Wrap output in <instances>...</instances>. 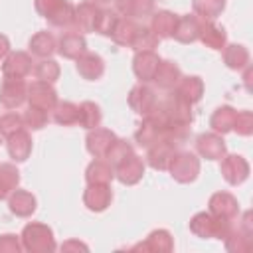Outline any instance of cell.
Returning <instances> with one entry per match:
<instances>
[{
  "instance_id": "cell-26",
  "label": "cell",
  "mask_w": 253,
  "mask_h": 253,
  "mask_svg": "<svg viewBox=\"0 0 253 253\" xmlns=\"http://www.w3.org/2000/svg\"><path fill=\"white\" fill-rule=\"evenodd\" d=\"M152 10H154V0H117V12L130 20L150 16Z\"/></svg>"
},
{
  "instance_id": "cell-3",
  "label": "cell",
  "mask_w": 253,
  "mask_h": 253,
  "mask_svg": "<svg viewBox=\"0 0 253 253\" xmlns=\"http://www.w3.org/2000/svg\"><path fill=\"white\" fill-rule=\"evenodd\" d=\"M168 170H170V176L180 182V184H190L198 178L200 174V158L192 152H174L170 164H168Z\"/></svg>"
},
{
  "instance_id": "cell-11",
  "label": "cell",
  "mask_w": 253,
  "mask_h": 253,
  "mask_svg": "<svg viewBox=\"0 0 253 253\" xmlns=\"http://www.w3.org/2000/svg\"><path fill=\"white\" fill-rule=\"evenodd\" d=\"M156 103H158L156 93H154L148 85H144V83L134 85V87L130 89V93H128V105H130V109H132L136 115L146 117V115L156 107Z\"/></svg>"
},
{
  "instance_id": "cell-44",
  "label": "cell",
  "mask_w": 253,
  "mask_h": 253,
  "mask_svg": "<svg viewBox=\"0 0 253 253\" xmlns=\"http://www.w3.org/2000/svg\"><path fill=\"white\" fill-rule=\"evenodd\" d=\"M22 121H24V126H26V128L40 130V128H43L45 123H47V113L42 111V109H38V107H32V105H30V109L22 115Z\"/></svg>"
},
{
  "instance_id": "cell-12",
  "label": "cell",
  "mask_w": 253,
  "mask_h": 253,
  "mask_svg": "<svg viewBox=\"0 0 253 253\" xmlns=\"http://www.w3.org/2000/svg\"><path fill=\"white\" fill-rule=\"evenodd\" d=\"M176 152V146L166 140V138H158L156 142H152L148 146V152H146V162L150 168L154 170H168V164L172 160Z\"/></svg>"
},
{
  "instance_id": "cell-28",
  "label": "cell",
  "mask_w": 253,
  "mask_h": 253,
  "mask_svg": "<svg viewBox=\"0 0 253 253\" xmlns=\"http://www.w3.org/2000/svg\"><path fill=\"white\" fill-rule=\"evenodd\" d=\"M204 45L211 47V49H223L225 47V30L215 26L213 22H208V20H202V26H200V38Z\"/></svg>"
},
{
  "instance_id": "cell-5",
  "label": "cell",
  "mask_w": 253,
  "mask_h": 253,
  "mask_svg": "<svg viewBox=\"0 0 253 253\" xmlns=\"http://www.w3.org/2000/svg\"><path fill=\"white\" fill-rule=\"evenodd\" d=\"M170 125H190L192 123V105L180 99L176 93L168 95L164 101H158Z\"/></svg>"
},
{
  "instance_id": "cell-27",
  "label": "cell",
  "mask_w": 253,
  "mask_h": 253,
  "mask_svg": "<svg viewBox=\"0 0 253 253\" xmlns=\"http://www.w3.org/2000/svg\"><path fill=\"white\" fill-rule=\"evenodd\" d=\"M176 24H178V16L168 12V10H162V12H156L150 20V30L158 36V40H166V38H172L174 36V30H176Z\"/></svg>"
},
{
  "instance_id": "cell-48",
  "label": "cell",
  "mask_w": 253,
  "mask_h": 253,
  "mask_svg": "<svg viewBox=\"0 0 253 253\" xmlns=\"http://www.w3.org/2000/svg\"><path fill=\"white\" fill-rule=\"evenodd\" d=\"M61 2H63V0H36L34 4H36L38 14H40V16H43V18L47 20V18H49V16H51V14L61 6Z\"/></svg>"
},
{
  "instance_id": "cell-50",
  "label": "cell",
  "mask_w": 253,
  "mask_h": 253,
  "mask_svg": "<svg viewBox=\"0 0 253 253\" xmlns=\"http://www.w3.org/2000/svg\"><path fill=\"white\" fill-rule=\"evenodd\" d=\"M61 249H63V251H67V249H83V251H87V245H83V243H79V241H67V243L61 245Z\"/></svg>"
},
{
  "instance_id": "cell-46",
  "label": "cell",
  "mask_w": 253,
  "mask_h": 253,
  "mask_svg": "<svg viewBox=\"0 0 253 253\" xmlns=\"http://www.w3.org/2000/svg\"><path fill=\"white\" fill-rule=\"evenodd\" d=\"M233 130L241 136H249L253 132V115H251V111H241V113L235 115Z\"/></svg>"
},
{
  "instance_id": "cell-47",
  "label": "cell",
  "mask_w": 253,
  "mask_h": 253,
  "mask_svg": "<svg viewBox=\"0 0 253 253\" xmlns=\"http://www.w3.org/2000/svg\"><path fill=\"white\" fill-rule=\"evenodd\" d=\"M22 243L18 239V235L14 233H6V235H0V253H18L22 251Z\"/></svg>"
},
{
  "instance_id": "cell-4",
  "label": "cell",
  "mask_w": 253,
  "mask_h": 253,
  "mask_svg": "<svg viewBox=\"0 0 253 253\" xmlns=\"http://www.w3.org/2000/svg\"><path fill=\"white\" fill-rule=\"evenodd\" d=\"M28 101V85L24 79L4 77L0 85V105L4 109H18Z\"/></svg>"
},
{
  "instance_id": "cell-10",
  "label": "cell",
  "mask_w": 253,
  "mask_h": 253,
  "mask_svg": "<svg viewBox=\"0 0 253 253\" xmlns=\"http://www.w3.org/2000/svg\"><path fill=\"white\" fill-rule=\"evenodd\" d=\"M115 140H117V136H115L113 130L97 126V128H91V130H89V134H87V138H85V146H87V152H89L91 156H95V158H105Z\"/></svg>"
},
{
  "instance_id": "cell-9",
  "label": "cell",
  "mask_w": 253,
  "mask_h": 253,
  "mask_svg": "<svg viewBox=\"0 0 253 253\" xmlns=\"http://www.w3.org/2000/svg\"><path fill=\"white\" fill-rule=\"evenodd\" d=\"M32 57L26 51H10L2 63V73L10 79H24L32 73Z\"/></svg>"
},
{
  "instance_id": "cell-20",
  "label": "cell",
  "mask_w": 253,
  "mask_h": 253,
  "mask_svg": "<svg viewBox=\"0 0 253 253\" xmlns=\"http://www.w3.org/2000/svg\"><path fill=\"white\" fill-rule=\"evenodd\" d=\"M200 26H202V20L194 14L178 16V24H176L172 38L178 40L180 43H192L200 38Z\"/></svg>"
},
{
  "instance_id": "cell-18",
  "label": "cell",
  "mask_w": 253,
  "mask_h": 253,
  "mask_svg": "<svg viewBox=\"0 0 253 253\" xmlns=\"http://www.w3.org/2000/svg\"><path fill=\"white\" fill-rule=\"evenodd\" d=\"M99 6L93 2H81L79 6H75V14H73V28L75 32L83 34V32H95V22L99 16Z\"/></svg>"
},
{
  "instance_id": "cell-25",
  "label": "cell",
  "mask_w": 253,
  "mask_h": 253,
  "mask_svg": "<svg viewBox=\"0 0 253 253\" xmlns=\"http://www.w3.org/2000/svg\"><path fill=\"white\" fill-rule=\"evenodd\" d=\"M113 178H115V168L109 160L103 158H95L85 170L87 184H111Z\"/></svg>"
},
{
  "instance_id": "cell-38",
  "label": "cell",
  "mask_w": 253,
  "mask_h": 253,
  "mask_svg": "<svg viewBox=\"0 0 253 253\" xmlns=\"http://www.w3.org/2000/svg\"><path fill=\"white\" fill-rule=\"evenodd\" d=\"M225 8V0H194V12L202 20L213 22Z\"/></svg>"
},
{
  "instance_id": "cell-42",
  "label": "cell",
  "mask_w": 253,
  "mask_h": 253,
  "mask_svg": "<svg viewBox=\"0 0 253 253\" xmlns=\"http://www.w3.org/2000/svg\"><path fill=\"white\" fill-rule=\"evenodd\" d=\"M119 14L117 10H107V8H101L99 10V16H97V22H95V32L103 34V36H111L117 22H119Z\"/></svg>"
},
{
  "instance_id": "cell-14",
  "label": "cell",
  "mask_w": 253,
  "mask_h": 253,
  "mask_svg": "<svg viewBox=\"0 0 253 253\" xmlns=\"http://www.w3.org/2000/svg\"><path fill=\"white\" fill-rule=\"evenodd\" d=\"M196 148L198 152L208 158V160H221L227 152L225 148V142L221 138V134L217 132H206V134H200L196 138Z\"/></svg>"
},
{
  "instance_id": "cell-21",
  "label": "cell",
  "mask_w": 253,
  "mask_h": 253,
  "mask_svg": "<svg viewBox=\"0 0 253 253\" xmlns=\"http://www.w3.org/2000/svg\"><path fill=\"white\" fill-rule=\"evenodd\" d=\"M176 95L180 99H184L186 103L194 105L198 101H202V95H204V81L198 77V75H190V77H180L178 85L174 87Z\"/></svg>"
},
{
  "instance_id": "cell-30",
  "label": "cell",
  "mask_w": 253,
  "mask_h": 253,
  "mask_svg": "<svg viewBox=\"0 0 253 253\" xmlns=\"http://www.w3.org/2000/svg\"><path fill=\"white\" fill-rule=\"evenodd\" d=\"M235 115H237V111H235L233 107H227V105L217 107V109L213 111L211 119H210V126H211V130L217 132V134H225V132L233 130Z\"/></svg>"
},
{
  "instance_id": "cell-41",
  "label": "cell",
  "mask_w": 253,
  "mask_h": 253,
  "mask_svg": "<svg viewBox=\"0 0 253 253\" xmlns=\"http://www.w3.org/2000/svg\"><path fill=\"white\" fill-rule=\"evenodd\" d=\"M73 14H75V6L67 0H63L61 6L47 18V22L55 28H71L73 26Z\"/></svg>"
},
{
  "instance_id": "cell-35",
  "label": "cell",
  "mask_w": 253,
  "mask_h": 253,
  "mask_svg": "<svg viewBox=\"0 0 253 253\" xmlns=\"http://www.w3.org/2000/svg\"><path fill=\"white\" fill-rule=\"evenodd\" d=\"M101 119H103L101 109H99L93 101H83V103L79 105V121H77V123H79L83 128H87V130L97 128V126L101 125Z\"/></svg>"
},
{
  "instance_id": "cell-19",
  "label": "cell",
  "mask_w": 253,
  "mask_h": 253,
  "mask_svg": "<svg viewBox=\"0 0 253 253\" xmlns=\"http://www.w3.org/2000/svg\"><path fill=\"white\" fill-rule=\"evenodd\" d=\"M57 51H59V55H63L65 59H77L81 53L87 51L85 36L79 34V32H65V34L59 38Z\"/></svg>"
},
{
  "instance_id": "cell-13",
  "label": "cell",
  "mask_w": 253,
  "mask_h": 253,
  "mask_svg": "<svg viewBox=\"0 0 253 253\" xmlns=\"http://www.w3.org/2000/svg\"><path fill=\"white\" fill-rule=\"evenodd\" d=\"M113 192L109 184H89L83 192V204L89 211H105L111 206Z\"/></svg>"
},
{
  "instance_id": "cell-8",
  "label": "cell",
  "mask_w": 253,
  "mask_h": 253,
  "mask_svg": "<svg viewBox=\"0 0 253 253\" xmlns=\"http://www.w3.org/2000/svg\"><path fill=\"white\" fill-rule=\"evenodd\" d=\"M221 174L227 184L239 186L249 176V162L239 154H225L221 158Z\"/></svg>"
},
{
  "instance_id": "cell-7",
  "label": "cell",
  "mask_w": 253,
  "mask_h": 253,
  "mask_svg": "<svg viewBox=\"0 0 253 253\" xmlns=\"http://www.w3.org/2000/svg\"><path fill=\"white\" fill-rule=\"evenodd\" d=\"M28 101L32 107H38L42 111H51L57 105V93L51 87V83L45 81H34L28 85Z\"/></svg>"
},
{
  "instance_id": "cell-33",
  "label": "cell",
  "mask_w": 253,
  "mask_h": 253,
  "mask_svg": "<svg viewBox=\"0 0 253 253\" xmlns=\"http://www.w3.org/2000/svg\"><path fill=\"white\" fill-rule=\"evenodd\" d=\"M136 30H138V24H136L134 20L123 16V18H119V22H117V26H115L111 38H113L115 43L128 47L130 42H132V38H134V34H136Z\"/></svg>"
},
{
  "instance_id": "cell-24",
  "label": "cell",
  "mask_w": 253,
  "mask_h": 253,
  "mask_svg": "<svg viewBox=\"0 0 253 253\" xmlns=\"http://www.w3.org/2000/svg\"><path fill=\"white\" fill-rule=\"evenodd\" d=\"M180 77H182V71H180V67L174 61H160L158 63V69H156V73L152 77V81L160 89L170 91V89H174L178 85Z\"/></svg>"
},
{
  "instance_id": "cell-6",
  "label": "cell",
  "mask_w": 253,
  "mask_h": 253,
  "mask_svg": "<svg viewBox=\"0 0 253 253\" xmlns=\"http://www.w3.org/2000/svg\"><path fill=\"white\" fill-rule=\"evenodd\" d=\"M113 168H115V178L121 184H126V186H132V184L140 182L142 176H144V160L140 156H136L134 152L128 154L126 158H123Z\"/></svg>"
},
{
  "instance_id": "cell-34",
  "label": "cell",
  "mask_w": 253,
  "mask_h": 253,
  "mask_svg": "<svg viewBox=\"0 0 253 253\" xmlns=\"http://www.w3.org/2000/svg\"><path fill=\"white\" fill-rule=\"evenodd\" d=\"M53 111V121L57 125L69 126V125H77L79 121V105L71 103V101H57V105L51 109Z\"/></svg>"
},
{
  "instance_id": "cell-23",
  "label": "cell",
  "mask_w": 253,
  "mask_h": 253,
  "mask_svg": "<svg viewBox=\"0 0 253 253\" xmlns=\"http://www.w3.org/2000/svg\"><path fill=\"white\" fill-rule=\"evenodd\" d=\"M36 204L38 202H36L34 194H30L26 190H14L8 196V208L18 217H30L36 211Z\"/></svg>"
},
{
  "instance_id": "cell-49",
  "label": "cell",
  "mask_w": 253,
  "mask_h": 253,
  "mask_svg": "<svg viewBox=\"0 0 253 253\" xmlns=\"http://www.w3.org/2000/svg\"><path fill=\"white\" fill-rule=\"evenodd\" d=\"M10 53V42L4 34H0V59H4Z\"/></svg>"
},
{
  "instance_id": "cell-2",
  "label": "cell",
  "mask_w": 253,
  "mask_h": 253,
  "mask_svg": "<svg viewBox=\"0 0 253 253\" xmlns=\"http://www.w3.org/2000/svg\"><path fill=\"white\" fill-rule=\"evenodd\" d=\"M22 247L32 253H49L55 251V239L51 227L45 223L32 221L22 229Z\"/></svg>"
},
{
  "instance_id": "cell-22",
  "label": "cell",
  "mask_w": 253,
  "mask_h": 253,
  "mask_svg": "<svg viewBox=\"0 0 253 253\" xmlns=\"http://www.w3.org/2000/svg\"><path fill=\"white\" fill-rule=\"evenodd\" d=\"M6 140H8V142H6L8 154H10L12 160H16V162L28 160V156H30V152H32V138H30V134H28L24 128H20L18 132L10 134Z\"/></svg>"
},
{
  "instance_id": "cell-31",
  "label": "cell",
  "mask_w": 253,
  "mask_h": 253,
  "mask_svg": "<svg viewBox=\"0 0 253 253\" xmlns=\"http://www.w3.org/2000/svg\"><path fill=\"white\" fill-rule=\"evenodd\" d=\"M134 249H144V251H158V253H166V251H172L174 249V241H172V235L166 231V229H154L144 243L136 245Z\"/></svg>"
},
{
  "instance_id": "cell-37",
  "label": "cell",
  "mask_w": 253,
  "mask_h": 253,
  "mask_svg": "<svg viewBox=\"0 0 253 253\" xmlns=\"http://www.w3.org/2000/svg\"><path fill=\"white\" fill-rule=\"evenodd\" d=\"M156 45H158V36L150 28L138 26V30H136L128 47H132L134 51H154Z\"/></svg>"
},
{
  "instance_id": "cell-43",
  "label": "cell",
  "mask_w": 253,
  "mask_h": 253,
  "mask_svg": "<svg viewBox=\"0 0 253 253\" xmlns=\"http://www.w3.org/2000/svg\"><path fill=\"white\" fill-rule=\"evenodd\" d=\"M20 128H24V121H22V115L18 113H4L0 115V136H10L14 132H18Z\"/></svg>"
},
{
  "instance_id": "cell-40",
  "label": "cell",
  "mask_w": 253,
  "mask_h": 253,
  "mask_svg": "<svg viewBox=\"0 0 253 253\" xmlns=\"http://www.w3.org/2000/svg\"><path fill=\"white\" fill-rule=\"evenodd\" d=\"M32 71H34V77L38 81H45V83H55L59 77V65H57V61H53L49 57L36 63V67Z\"/></svg>"
},
{
  "instance_id": "cell-29",
  "label": "cell",
  "mask_w": 253,
  "mask_h": 253,
  "mask_svg": "<svg viewBox=\"0 0 253 253\" xmlns=\"http://www.w3.org/2000/svg\"><path fill=\"white\" fill-rule=\"evenodd\" d=\"M30 51L42 59L51 57L57 51V42L49 32H38L36 36H32L30 40Z\"/></svg>"
},
{
  "instance_id": "cell-36",
  "label": "cell",
  "mask_w": 253,
  "mask_h": 253,
  "mask_svg": "<svg viewBox=\"0 0 253 253\" xmlns=\"http://www.w3.org/2000/svg\"><path fill=\"white\" fill-rule=\"evenodd\" d=\"M20 182V172L12 164H0V200L8 198Z\"/></svg>"
},
{
  "instance_id": "cell-16",
  "label": "cell",
  "mask_w": 253,
  "mask_h": 253,
  "mask_svg": "<svg viewBox=\"0 0 253 253\" xmlns=\"http://www.w3.org/2000/svg\"><path fill=\"white\" fill-rule=\"evenodd\" d=\"M160 61L162 59L154 51H136V55L132 59V71L142 83H148V81H152Z\"/></svg>"
},
{
  "instance_id": "cell-39",
  "label": "cell",
  "mask_w": 253,
  "mask_h": 253,
  "mask_svg": "<svg viewBox=\"0 0 253 253\" xmlns=\"http://www.w3.org/2000/svg\"><path fill=\"white\" fill-rule=\"evenodd\" d=\"M223 241L229 251H247L251 247V231H249V227H243V229L231 227V231L227 233V237Z\"/></svg>"
},
{
  "instance_id": "cell-32",
  "label": "cell",
  "mask_w": 253,
  "mask_h": 253,
  "mask_svg": "<svg viewBox=\"0 0 253 253\" xmlns=\"http://www.w3.org/2000/svg\"><path fill=\"white\" fill-rule=\"evenodd\" d=\"M223 61L229 69H243L249 65V51L245 45L241 43H231V45H225L223 47Z\"/></svg>"
},
{
  "instance_id": "cell-17",
  "label": "cell",
  "mask_w": 253,
  "mask_h": 253,
  "mask_svg": "<svg viewBox=\"0 0 253 253\" xmlns=\"http://www.w3.org/2000/svg\"><path fill=\"white\" fill-rule=\"evenodd\" d=\"M77 73L87 79V81H95V79H101L103 73H105V61L101 55L97 53H91V51H85L81 53L77 59Z\"/></svg>"
},
{
  "instance_id": "cell-1",
  "label": "cell",
  "mask_w": 253,
  "mask_h": 253,
  "mask_svg": "<svg viewBox=\"0 0 253 253\" xmlns=\"http://www.w3.org/2000/svg\"><path fill=\"white\" fill-rule=\"evenodd\" d=\"M231 221L233 219H223V217H215L210 211H200L190 219V231L202 239H225L227 233L231 231Z\"/></svg>"
},
{
  "instance_id": "cell-51",
  "label": "cell",
  "mask_w": 253,
  "mask_h": 253,
  "mask_svg": "<svg viewBox=\"0 0 253 253\" xmlns=\"http://www.w3.org/2000/svg\"><path fill=\"white\" fill-rule=\"evenodd\" d=\"M93 4H105V2H111V0H91Z\"/></svg>"
},
{
  "instance_id": "cell-15",
  "label": "cell",
  "mask_w": 253,
  "mask_h": 253,
  "mask_svg": "<svg viewBox=\"0 0 253 253\" xmlns=\"http://www.w3.org/2000/svg\"><path fill=\"white\" fill-rule=\"evenodd\" d=\"M210 213L215 217H223V219H235L239 213V206L237 200L229 194V192H215L210 198Z\"/></svg>"
},
{
  "instance_id": "cell-45",
  "label": "cell",
  "mask_w": 253,
  "mask_h": 253,
  "mask_svg": "<svg viewBox=\"0 0 253 253\" xmlns=\"http://www.w3.org/2000/svg\"><path fill=\"white\" fill-rule=\"evenodd\" d=\"M134 150H132V146H130V142L128 140H123V138H117L115 142H113V146L109 148V152H107V160L115 166V164H119L123 158H126L128 154H132Z\"/></svg>"
}]
</instances>
